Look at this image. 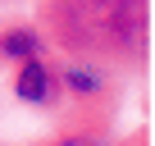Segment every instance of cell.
Listing matches in <instances>:
<instances>
[{
	"label": "cell",
	"mask_w": 155,
	"mask_h": 146,
	"mask_svg": "<svg viewBox=\"0 0 155 146\" xmlns=\"http://www.w3.org/2000/svg\"><path fill=\"white\" fill-rule=\"evenodd\" d=\"M32 23L55 55L91 59L119 78L150 64V0H41Z\"/></svg>",
	"instance_id": "obj_1"
},
{
	"label": "cell",
	"mask_w": 155,
	"mask_h": 146,
	"mask_svg": "<svg viewBox=\"0 0 155 146\" xmlns=\"http://www.w3.org/2000/svg\"><path fill=\"white\" fill-rule=\"evenodd\" d=\"M32 146H146V137H128V141H114L110 128H78V123H64L59 132L32 141Z\"/></svg>",
	"instance_id": "obj_4"
},
{
	"label": "cell",
	"mask_w": 155,
	"mask_h": 146,
	"mask_svg": "<svg viewBox=\"0 0 155 146\" xmlns=\"http://www.w3.org/2000/svg\"><path fill=\"white\" fill-rule=\"evenodd\" d=\"M46 37L37 32V23H5L0 28V64H23V59H37L46 55Z\"/></svg>",
	"instance_id": "obj_3"
},
{
	"label": "cell",
	"mask_w": 155,
	"mask_h": 146,
	"mask_svg": "<svg viewBox=\"0 0 155 146\" xmlns=\"http://www.w3.org/2000/svg\"><path fill=\"white\" fill-rule=\"evenodd\" d=\"M14 101L18 105H32V110H46V114H59V55L46 50L37 59H23L14 64Z\"/></svg>",
	"instance_id": "obj_2"
}]
</instances>
